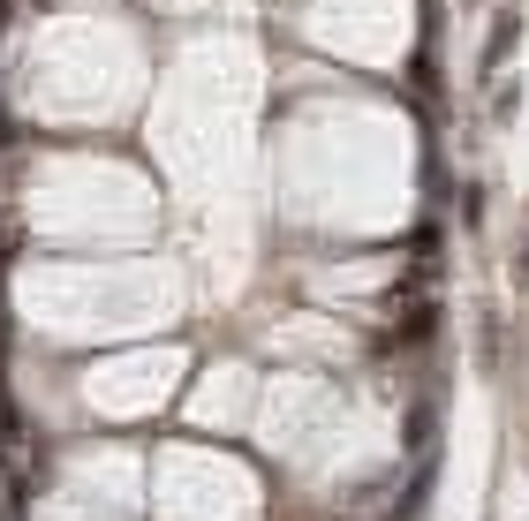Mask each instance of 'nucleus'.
Masks as SVG:
<instances>
[{"mask_svg": "<svg viewBox=\"0 0 529 521\" xmlns=\"http://www.w3.org/2000/svg\"><path fill=\"white\" fill-rule=\"evenodd\" d=\"M522 46V8H499V23H492V38H484V53H477V76H499L507 68V53Z\"/></svg>", "mask_w": 529, "mask_h": 521, "instance_id": "f257e3e1", "label": "nucleus"}]
</instances>
